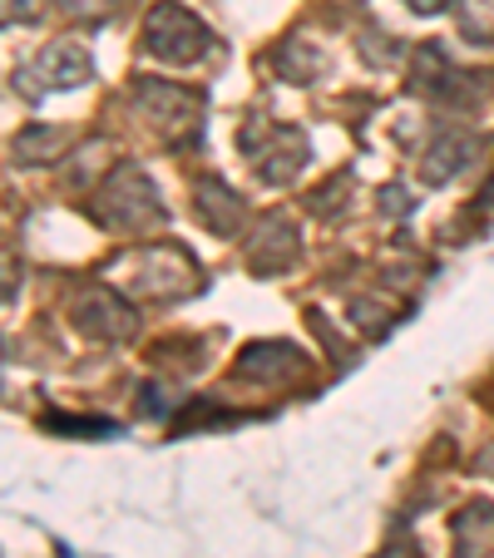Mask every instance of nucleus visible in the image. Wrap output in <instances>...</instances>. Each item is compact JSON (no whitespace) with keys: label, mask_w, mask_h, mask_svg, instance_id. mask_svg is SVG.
I'll list each match as a JSON object with an SVG mask.
<instances>
[{"label":"nucleus","mask_w":494,"mask_h":558,"mask_svg":"<svg viewBox=\"0 0 494 558\" xmlns=\"http://www.w3.org/2000/svg\"><path fill=\"white\" fill-rule=\"evenodd\" d=\"M119 277L138 302H173V296H193L203 287L193 253L173 243H148L138 253H129L119 263Z\"/></svg>","instance_id":"f257e3e1"},{"label":"nucleus","mask_w":494,"mask_h":558,"mask_svg":"<svg viewBox=\"0 0 494 558\" xmlns=\"http://www.w3.org/2000/svg\"><path fill=\"white\" fill-rule=\"evenodd\" d=\"M95 218L115 232H144L154 222H164V203H158V189L134 163H119L95 193Z\"/></svg>","instance_id":"f03ea898"},{"label":"nucleus","mask_w":494,"mask_h":558,"mask_svg":"<svg viewBox=\"0 0 494 558\" xmlns=\"http://www.w3.org/2000/svg\"><path fill=\"white\" fill-rule=\"evenodd\" d=\"M242 148H248V158H253L257 179L273 183V189L292 183L297 173L306 169V158H312V148H306V134H302V129L273 124V119H253V124L242 129Z\"/></svg>","instance_id":"7ed1b4c3"},{"label":"nucleus","mask_w":494,"mask_h":558,"mask_svg":"<svg viewBox=\"0 0 494 558\" xmlns=\"http://www.w3.org/2000/svg\"><path fill=\"white\" fill-rule=\"evenodd\" d=\"M144 50L158 54V60H169V64H193L213 50V40H208V25H203L198 15L183 11L179 0H164V5H154L144 21Z\"/></svg>","instance_id":"20e7f679"},{"label":"nucleus","mask_w":494,"mask_h":558,"mask_svg":"<svg viewBox=\"0 0 494 558\" xmlns=\"http://www.w3.org/2000/svg\"><path fill=\"white\" fill-rule=\"evenodd\" d=\"M89 74H95L89 54L80 50V45L60 40V45H45L31 64H21V70H15V95H25L31 105H40V99L55 95V89H80Z\"/></svg>","instance_id":"39448f33"},{"label":"nucleus","mask_w":494,"mask_h":558,"mask_svg":"<svg viewBox=\"0 0 494 558\" xmlns=\"http://www.w3.org/2000/svg\"><path fill=\"white\" fill-rule=\"evenodd\" d=\"M70 316H74V327L85 331L89 341H105V347H115V341H129L138 331L134 306H129L124 296L115 292V287H85V292L74 296Z\"/></svg>","instance_id":"423d86ee"},{"label":"nucleus","mask_w":494,"mask_h":558,"mask_svg":"<svg viewBox=\"0 0 494 558\" xmlns=\"http://www.w3.org/2000/svg\"><path fill=\"white\" fill-rule=\"evenodd\" d=\"M134 105L144 109L158 129H169V134H198V119H203V95L198 89L173 85V80H138Z\"/></svg>","instance_id":"0eeeda50"},{"label":"nucleus","mask_w":494,"mask_h":558,"mask_svg":"<svg viewBox=\"0 0 494 558\" xmlns=\"http://www.w3.org/2000/svg\"><path fill=\"white\" fill-rule=\"evenodd\" d=\"M474 80V74H460L455 60L441 50V45H421L415 60H410V89L421 99H441V105H465L460 99V85Z\"/></svg>","instance_id":"6e6552de"},{"label":"nucleus","mask_w":494,"mask_h":558,"mask_svg":"<svg viewBox=\"0 0 494 558\" xmlns=\"http://www.w3.org/2000/svg\"><path fill=\"white\" fill-rule=\"evenodd\" d=\"M306 371V356L292 341H253V347L238 356V376L257 380V386H287Z\"/></svg>","instance_id":"1a4fd4ad"},{"label":"nucleus","mask_w":494,"mask_h":558,"mask_svg":"<svg viewBox=\"0 0 494 558\" xmlns=\"http://www.w3.org/2000/svg\"><path fill=\"white\" fill-rule=\"evenodd\" d=\"M480 154V138L470 129H441L431 138V148L421 154V179L425 183H450L455 173L470 169V158Z\"/></svg>","instance_id":"9d476101"},{"label":"nucleus","mask_w":494,"mask_h":558,"mask_svg":"<svg viewBox=\"0 0 494 558\" xmlns=\"http://www.w3.org/2000/svg\"><path fill=\"white\" fill-rule=\"evenodd\" d=\"M297 257V228L287 213H267L253 232V247H248V263L253 272H282L287 263Z\"/></svg>","instance_id":"9b49d317"},{"label":"nucleus","mask_w":494,"mask_h":558,"mask_svg":"<svg viewBox=\"0 0 494 558\" xmlns=\"http://www.w3.org/2000/svg\"><path fill=\"white\" fill-rule=\"evenodd\" d=\"M455 554L460 558H490L494 554V509L490 505H465L450 524Z\"/></svg>","instance_id":"f8f14e48"},{"label":"nucleus","mask_w":494,"mask_h":558,"mask_svg":"<svg viewBox=\"0 0 494 558\" xmlns=\"http://www.w3.org/2000/svg\"><path fill=\"white\" fill-rule=\"evenodd\" d=\"M198 218H203V228H213V232H238L242 218H248V208H242V198L228 189V183L203 179L198 183Z\"/></svg>","instance_id":"ddd939ff"},{"label":"nucleus","mask_w":494,"mask_h":558,"mask_svg":"<svg viewBox=\"0 0 494 558\" xmlns=\"http://www.w3.org/2000/svg\"><path fill=\"white\" fill-rule=\"evenodd\" d=\"M455 25L470 45H494V0H455Z\"/></svg>","instance_id":"4468645a"},{"label":"nucleus","mask_w":494,"mask_h":558,"mask_svg":"<svg viewBox=\"0 0 494 558\" xmlns=\"http://www.w3.org/2000/svg\"><path fill=\"white\" fill-rule=\"evenodd\" d=\"M15 158L21 163H50V158H60V148H64V134L60 129H45V124H31L25 134H15Z\"/></svg>","instance_id":"2eb2a0df"},{"label":"nucleus","mask_w":494,"mask_h":558,"mask_svg":"<svg viewBox=\"0 0 494 558\" xmlns=\"http://www.w3.org/2000/svg\"><path fill=\"white\" fill-rule=\"evenodd\" d=\"M277 70H282V80H312L316 70H322V54L312 50L306 40H287L282 50H277Z\"/></svg>","instance_id":"dca6fc26"},{"label":"nucleus","mask_w":494,"mask_h":558,"mask_svg":"<svg viewBox=\"0 0 494 558\" xmlns=\"http://www.w3.org/2000/svg\"><path fill=\"white\" fill-rule=\"evenodd\" d=\"M45 425H50V430H74V435H85V440L89 435H115V425L109 421H70V415H50Z\"/></svg>","instance_id":"f3484780"},{"label":"nucleus","mask_w":494,"mask_h":558,"mask_svg":"<svg viewBox=\"0 0 494 558\" xmlns=\"http://www.w3.org/2000/svg\"><path fill=\"white\" fill-rule=\"evenodd\" d=\"M60 11L70 21H99V15H109V5L105 0H60Z\"/></svg>","instance_id":"a211bd4d"},{"label":"nucleus","mask_w":494,"mask_h":558,"mask_svg":"<svg viewBox=\"0 0 494 558\" xmlns=\"http://www.w3.org/2000/svg\"><path fill=\"white\" fill-rule=\"evenodd\" d=\"M40 11H45V5H40V0H5V21H25V25H31V21H40Z\"/></svg>","instance_id":"6ab92c4d"},{"label":"nucleus","mask_w":494,"mask_h":558,"mask_svg":"<svg viewBox=\"0 0 494 558\" xmlns=\"http://www.w3.org/2000/svg\"><path fill=\"white\" fill-rule=\"evenodd\" d=\"M376 558H421V544H415V538H396V544H390L386 554H376Z\"/></svg>","instance_id":"aec40b11"},{"label":"nucleus","mask_w":494,"mask_h":558,"mask_svg":"<svg viewBox=\"0 0 494 558\" xmlns=\"http://www.w3.org/2000/svg\"><path fill=\"white\" fill-rule=\"evenodd\" d=\"M381 208H386V213H406V208H410V203H406V193H400V189H396V183H390V189H386V193H381Z\"/></svg>","instance_id":"412c9836"},{"label":"nucleus","mask_w":494,"mask_h":558,"mask_svg":"<svg viewBox=\"0 0 494 558\" xmlns=\"http://www.w3.org/2000/svg\"><path fill=\"white\" fill-rule=\"evenodd\" d=\"M406 5H410V11H415V15H435V11H441V5H445V0H406Z\"/></svg>","instance_id":"4be33fe9"},{"label":"nucleus","mask_w":494,"mask_h":558,"mask_svg":"<svg viewBox=\"0 0 494 558\" xmlns=\"http://www.w3.org/2000/svg\"><path fill=\"white\" fill-rule=\"evenodd\" d=\"M480 474H490V480H494V445H484V454H480Z\"/></svg>","instance_id":"5701e85b"}]
</instances>
